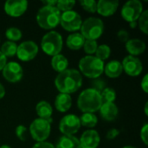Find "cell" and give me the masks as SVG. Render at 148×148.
I'll use <instances>...</instances> for the list:
<instances>
[{"label":"cell","instance_id":"obj_26","mask_svg":"<svg viewBox=\"0 0 148 148\" xmlns=\"http://www.w3.org/2000/svg\"><path fill=\"white\" fill-rule=\"evenodd\" d=\"M17 44L14 42L6 41L4 42L0 49V52L7 58V57H13L16 55Z\"/></svg>","mask_w":148,"mask_h":148},{"label":"cell","instance_id":"obj_5","mask_svg":"<svg viewBox=\"0 0 148 148\" xmlns=\"http://www.w3.org/2000/svg\"><path fill=\"white\" fill-rule=\"evenodd\" d=\"M63 46V39L62 35L56 31L50 30L46 33L41 41L42 50L48 56H56L61 54Z\"/></svg>","mask_w":148,"mask_h":148},{"label":"cell","instance_id":"obj_9","mask_svg":"<svg viewBox=\"0 0 148 148\" xmlns=\"http://www.w3.org/2000/svg\"><path fill=\"white\" fill-rule=\"evenodd\" d=\"M143 12V4L140 0H130L121 8V16L127 23L136 22Z\"/></svg>","mask_w":148,"mask_h":148},{"label":"cell","instance_id":"obj_33","mask_svg":"<svg viewBox=\"0 0 148 148\" xmlns=\"http://www.w3.org/2000/svg\"><path fill=\"white\" fill-rule=\"evenodd\" d=\"M80 4L82 9L89 13H95L97 8V2L95 0H82Z\"/></svg>","mask_w":148,"mask_h":148},{"label":"cell","instance_id":"obj_30","mask_svg":"<svg viewBox=\"0 0 148 148\" xmlns=\"http://www.w3.org/2000/svg\"><path fill=\"white\" fill-rule=\"evenodd\" d=\"M75 0H57L56 7L57 10L61 12H65L69 10H72L73 7L75 5Z\"/></svg>","mask_w":148,"mask_h":148},{"label":"cell","instance_id":"obj_1","mask_svg":"<svg viewBox=\"0 0 148 148\" xmlns=\"http://www.w3.org/2000/svg\"><path fill=\"white\" fill-rule=\"evenodd\" d=\"M82 85V74L75 69H66L59 73L55 79V86L62 94L75 93Z\"/></svg>","mask_w":148,"mask_h":148},{"label":"cell","instance_id":"obj_43","mask_svg":"<svg viewBox=\"0 0 148 148\" xmlns=\"http://www.w3.org/2000/svg\"><path fill=\"white\" fill-rule=\"evenodd\" d=\"M5 95V88L0 83V100L3 99Z\"/></svg>","mask_w":148,"mask_h":148},{"label":"cell","instance_id":"obj_45","mask_svg":"<svg viewBox=\"0 0 148 148\" xmlns=\"http://www.w3.org/2000/svg\"><path fill=\"white\" fill-rule=\"evenodd\" d=\"M147 105H148V102H146V105H145V114H146V115H147H147H148Z\"/></svg>","mask_w":148,"mask_h":148},{"label":"cell","instance_id":"obj_14","mask_svg":"<svg viewBox=\"0 0 148 148\" xmlns=\"http://www.w3.org/2000/svg\"><path fill=\"white\" fill-rule=\"evenodd\" d=\"M27 9L28 1L26 0H8L4 3V11L11 17H19L23 16Z\"/></svg>","mask_w":148,"mask_h":148},{"label":"cell","instance_id":"obj_36","mask_svg":"<svg viewBox=\"0 0 148 148\" xmlns=\"http://www.w3.org/2000/svg\"><path fill=\"white\" fill-rule=\"evenodd\" d=\"M140 139L143 143L147 146L148 145V124L146 123L140 129Z\"/></svg>","mask_w":148,"mask_h":148},{"label":"cell","instance_id":"obj_19","mask_svg":"<svg viewBox=\"0 0 148 148\" xmlns=\"http://www.w3.org/2000/svg\"><path fill=\"white\" fill-rule=\"evenodd\" d=\"M36 112L40 119L45 120L49 123L52 122L51 116L53 114V108L48 101H39L36 106Z\"/></svg>","mask_w":148,"mask_h":148},{"label":"cell","instance_id":"obj_34","mask_svg":"<svg viewBox=\"0 0 148 148\" xmlns=\"http://www.w3.org/2000/svg\"><path fill=\"white\" fill-rule=\"evenodd\" d=\"M27 128L23 125H19L16 127V135L21 141H26L27 140Z\"/></svg>","mask_w":148,"mask_h":148},{"label":"cell","instance_id":"obj_32","mask_svg":"<svg viewBox=\"0 0 148 148\" xmlns=\"http://www.w3.org/2000/svg\"><path fill=\"white\" fill-rule=\"evenodd\" d=\"M98 48L97 41L95 40H85V42L83 44V50L88 55H93L95 54V51Z\"/></svg>","mask_w":148,"mask_h":148},{"label":"cell","instance_id":"obj_37","mask_svg":"<svg viewBox=\"0 0 148 148\" xmlns=\"http://www.w3.org/2000/svg\"><path fill=\"white\" fill-rule=\"evenodd\" d=\"M117 37H118V39L121 41V42H127L130 38V35H129V33L127 31V30H125V29H121V30H119L118 32H117Z\"/></svg>","mask_w":148,"mask_h":148},{"label":"cell","instance_id":"obj_15","mask_svg":"<svg viewBox=\"0 0 148 148\" xmlns=\"http://www.w3.org/2000/svg\"><path fill=\"white\" fill-rule=\"evenodd\" d=\"M79 141L82 148H97L101 142V137L96 130L89 129L82 134Z\"/></svg>","mask_w":148,"mask_h":148},{"label":"cell","instance_id":"obj_41","mask_svg":"<svg viewBox=\"0 0 148 148\" xmlns=\"http://www.w3.org/2000/svg\"><path fill=\"white\" fill-rule=\"evenodd\" d=\"M6 63H7V58L0 52V71L3 70Z\"/></svg>","mask_w":148,"mask_h":148},{"label":"cell","instance_id":"obj_13","mask_svg":"<svg viewBox=\"0 0 148 148\" xmlns=\"http://www.w3.org/2000/svg\"><path fill=\"white\" fill-rule=\"evenodd\" d=\"M123 71L129 76L135 77L141 74L143 70V65L141 61L133 56H127L121 62Z\"/></svg>","mask_w":148,"mask_h":148},{"label":"cell","instance_id":"obj_35","mask_svg":"<svg viewBox=\"0 0 148 148\" xmlns=\"http://www.w3.org/2000/svg\"><path fill=\"white\" fill-rule=\"evenodd\" d=\"M106 88V84L105 82L101 79H96L92 82V88H94L95 90L98 91V92H101L104 88Z\"/></svg>","mask_w":148,"mask_h":148},{"label":"cell","instance_id":"obj_23","mask_svg":"<svg viewBox=\"0 0 148 148\" xmlns=\"http://www.w3.org/2000/svg\"><path fill=\"white\" fill-rule=\"evenodd\" d=\"M56 148H82L79 139L74 135H62L58 140Z\"/></svg>","mask_w":148,"mask_h":148},{"label":"cell","instance_id":"obj_46","mask_svg":"<svg viewBox=\"0 0 148 148\" xmlns=\"http://www.w3.org/2000/svg\"><path fill=\"white\" fill-rule=\"evenodd\" d=\"M0 148H11L10 146H8V145H3V146H1Z\"/></svg>","mask_w":148,"mask_h":148},{"label":"cell","instance_id":"obj_18","mask_svg":"<svg viewBox=\"0 0 148 148\" xmlns=\"http://www.w3.org/2000/svg\"><path fill=\"white\" fill-rule=\"evenodd\" d=\"M125 47L127 51L130 54V56H136L144 53L147 46L144 41L138 38H134V39H129L125 43Z\"/></svg>","mask_w":148,"mask_h":148},{"label":"cell","instance_id":"obj_20","mask_svg":"<svg viewBox=\"0 0 148 148\" xmlns=\"http://www.w3.org/2000/svg\"><path fill=\"white\" fill-rule=\"evenodd\" d=\"M123 72L121 62L118 60H113L104 66L103 73L109 78H118Z\"/></svg>","mask_w":148,"mask_h":148},{"label":"cell","instance_id":"obj_6","mask_svg":"<svg viewBox=\"0 0 148 148\" xmlns=\"http://www.w3.org/2000/svg\"><path fill=\"white\" fill-rule=\"evenodd\" d=\"M80 30V33L82 35L85 40L96 41L102 36L104 32V23L101 19L91 16L82 21Z\"/></svg>","mask_w":148,"mask_h":148},{"label":"cell","instance_id":"obj_31","mask_svg":"<svg viewBox=\"0 0 148 148\" xmlns=\"http://www.w3.org/2000/svg\"><path fill=\"white\" fill-rule=\"evenodd\" d=\"M140 29L145 34H148V10H143L142 14L137 20Z\"/></svg>","mask_w":148,"mask_h":148},{"label":"cell","instance_id":"obj_21","mask_svg":"<svg viewBox=\"0 0 148 148\" xmlns=\"http://www.w3.org/2000/svg\"><path fill=\"white\" fill-rule=\"evenodd\" d=\"M72 106V98L70 95L67 94H62L56 95L55 100V107L56 110H58L61 113H65L70 109Z\"/></svg>","mask_w":148,"mask_h":148},{"label":"cell","instance_id":"obj_17","mask_svg":"<svg viewBox=\"0 0 148 148\" xmlns=\"http://www.w3.org/2000/svg\"><path fill=\"white\" fill-rule=\"evenodd\" d=\"M100 114L101 118L107 121H114L119 114V109L114 102H106L102 103L100 108Z\"/></svg>","mask_w":148,"mask_h":148},{"label":"cell","instance_id":"obj_8","mask_svg":"<svg viewBox=\"0 0 148 148\" xmlns=\"http://www.w3.org/2000/svg\"><path fill=\"white\" fill-rule=\"evenodd\" d=\"M60 24L63 29L69 32H75L80 30L82 24V19L76 11L72 10L61 13Z\"/></svg>","mask_w":148,"mask_h":148},{"label":"cell","instance_id":"obj_11","mask_svg":"<svg viewBox=\"0 0 148 148\" xmlns=\"http://www.w3.org/2000/svg\"><path fill=\"white\" fill-rule=\"evenodd\" d=\"M80 128V119L75 114H67L63 116L59 123V130L63 135H74Z\"/></svg>","mask_w":148,"mask_h":148},{"label":"cell","instance_id":"obj_7","mask_svg":"<svg viewBox=\"0 0 148 148\" xmlns=\"http://www.w3.org/2000/svg\"><path fill=\"white\" fill-rule=\"evenodd\" d=\"M51 132L50 123L45 120L37 118L34 120L29 126V133L31 137L36 142L46 141Z\"/></svg>","mask_w":148,"mask_h":148},{"label":"cell","instance_id":"obj_28","mask_svg":"<svg viewBox=\"0 0 148 148\" xmlns=\"http://www.w3.org/2000/svg\"><path fill=\"white\" fill-rule=\"evenodd\" d=\"M101 96L102 103L114 102L116 99V92L114 88L107 87L101 92Z\"/></svg>","mask_w":148,"mask_h":148},{"label":"cell","instance_id":"obj_3","mask_svg":"<svg viewBox=\"0 0 148 148\" xmlns=\"http://www.w3.org/2000/svg\"><path fill=\"white\" fill-rule=\"evenodd\" d=\"M61 13L56 6H42L36 13V23L43 29H53L60 24Z\"/></svg>","mask_w":148,"mask_h":148},{"label":"cell","instance_id":"obj_10","mask_svg":"<svg viewBox=\"0 0 148 148\" xmlns=\"http://www.w3.org/2000/svg\"><path fill=\"white\" fill-rule=\"evenodd\" d=\"M38 45L34 41H24L17 45L16 56L22 62L33 60L38 54Z\"/></svg>","mask_w":148,"mask_h":148},{"label":"cell","instance_id":"obj_40","mask_svg":"<svg viewBox=\"0 0 148 148\" xmlns=\"http://www.w3.org/2000/svg\"><path fill=\"white\" fill-rule=\"evenodd\" d=\"M140 86H141L142 90H143L146 94H147L148 93V75L147 74H146V75H144V77L142 78Z\"/></svg>","mask_w":148,"mask_h":148},{"label":"cell","instance_id":"obj_25","mask_svg":"<svg viewBox=\"0 0 148 148\" xmlns=\"http://www.w3.org/2000/svg\"><path fill=\"white\" fill-rule=\"evenodd\" d=\"M79 119H80L81 126L88 128L95 127L98 123V118L93 113H83V114Z\"/></svg>","mask_w":148,"mask_h":148},{"label":"cell","instance_id":"obj_29","mask_svg":"<svg viewBox=\"0 0 148 148\" xmlns=\"http://www.w3.org/2000/svg\"><path fill=\"white\" fill-rule=\"evenodd\" d=\"M22 31L16 27H10L8 28L5 31V36L7 37L8 41L10 42H16L19 41L22 38Z\"/></svg>","mask_w":148,"mask_h":148},{"label":"cell","instance_id":"obj_4","mask_svg":"<svg viewBox=\"0 0 148 148\" xmlns=\"http://www.w3.org/2000/svg\"><path fill=\"white\" fill-rule=\"evenodd\" d=\"M80 73L90 79H97L104 71L105 63L95 56H86L79 62Z\"/></svg>","mask_w":148,"mask_h":148},{"label":"cell","instance_id":"obj_47","mask_svg":"<svg viewBox=\"0 0 148 148\" xmlns=\"http://www.w3.org/2000/svg\"><path fill=\"white\" fill-rule=\"evenodd\" d=\"M122 148H137V147H133V146H126V147H124Z\"/></svg>","mask_w":148,"mask_h":148},{"label":"cell","instance_id":"obj_22","mask_svg":"<svg viewBox=\"0 0 148 148\" xmlns=\"http://www.w3.org/2000/svg\"><path fill=\"white\" fill-rule=\"evenodd\" d=\"M84 42L85 38L80 32H75L70 34L66 40V45L71 50H79L82 49Z\"/></svg>","mask_w":148,"mask_h":148},{"label":"cell","instance_id":"obj_44","mask_svg":"<svg viewBox=\"0 0 148 148\" xmlns=\"http://www.w3.org/2000/svg\"><path fill=\"white\" fill-rule=\"evenodd\" d=\"M129 25L132 29H134L138 26V23H137V21L136 22H132V23H129Z\"/></svg>","mask_w":148,"mask_h":148},{"label":"cell","instance_id":"obj_16","mask_svg":"<svg viewBox=\"0 0 148 148\" xmlns=\"http://www.w3.org/2000/svg\"><path fill=\"white\" fill-rule=\"evenodd\" d=\"M119 1L117 0H100L97 2L96 12L102 16H113L118 10Z\"/></svg>","mask_w":148,"mask_h":148},{"label":"cell","instance_id":"obj_39","mask_svg":"<svg viewBox=\"0 0 148 148\" xmlns=\"http://www.w3.org/2000/svg\"><path fill=\"white\" fill-rule=\"evenodd\" d=\"M32 148H56L55 146L48 141H42V142H36Z\"/></svg>","mask_w":148,"mask_h":148},{"label":"cell","instance_id":"obj_42","mask_svg":"<svg viewBox=\"0 0 148 148\" xmlns=\"http://www.w3.org/2000/svg\"><path fill=\"white\" fill-rule=\"evenodd\" d=\"M43 6H56L57 0H47V1H42Z\"/></svg>","mask_w":148,"mask_h":148},{"label":"cell","instance_id":"obj_2","mask_svg":"<svg viewBox=\"0 0 148 148\" xmlns=\"http://www.w3.org/2000/svg\"><path fill=\"white\" fill-rule=\"evenodd\" d=\"M102 105L101 93L92 88L83 90L78 96L77 107L82 113H95Z\"/></svg>","mask_w":148,"mask_h":148},{"label":"cell","instance_id":"obj_12","mask_svg":"<svg viewBox=\"0 0 148 148\" xmlns=\"http://www.w3.org/2000/svg\"><path fill=\"white\" fill-rule=\"evenodd\" d=\"M3 78L11 83L18 82L22 80L23 70L22 66L16 62H7L4 68L2 70Z\"/></svg>","mask_w":148,"mask_h":148},{"label":"cell","instance_id":"obj_24","mask_svg":"<svg viewBox=\"0 0 148 148\" xmlns=\"http://www.w3.org/2000/svg\"><path fill=\"white\" fill-rule=\"evenodd\" d=\"M51 66H52L53 69L59 74V73H62L64 70L68 69L69 61L63 55L58 54L56 56H52Z\"/></svg>","mask_w":148,"mask_h":148},{"label":"cell","instance_id":"obj_27","mask_svg":"<svg viewBox=\"0 0 148 148\" xmlns=\"http://www.w3.org/2000/svg\"><path fill=\"white\" fill-rule=\"evenodd\" d=\"M111 55V49L107 44H101L98 45V48L95 51V56L98 59L104 62L105 60L108 59Z\"/></svg>","mask_w":148,"mask_h":148},{"label":"cell","instance_id":"obj_38","mask_svg":"<svg viewBox=\"0 0 148 148\" xmlns=\"http://www.w3.org/2000/svg\"><path fill=\"white\" fill-rule=\"evenodd\" d=\"M120 134V131L116 128H111L110 130H108V132L106 134V138L108 140H114L118 135Z\"/></svg>","mask_w":148,"mask_h":148}]
</instances>
